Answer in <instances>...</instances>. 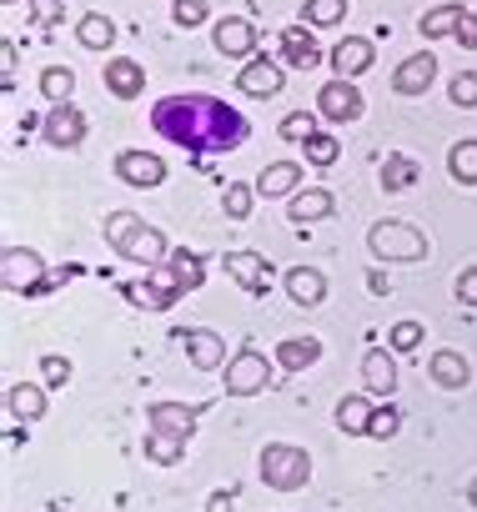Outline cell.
<instances>
[{"label":"cell","mask_w":477,"mask_h":512,"mask_svg":"<svg viewBox=\"0 0 477 512\" xmlns=\"http://www.w3.org/2000/svg\"><path fill=\"white\" fill-rule=\"evenodd\" d=\"M226 397H257V392H267V382H272V362L247 342L242 352H236L231 362H226Z\"/></svg>","instance_id":"52a82bcc"},{"label":"cell","mask_w":477,"mask_h":512,"mask_svg":"<svg viewBox=\"0 0 477 512\" xmlns=\"http://www.w3.org/2000/svg\"><path fill=\"white\" fill-rule=\"evenodd\" d=\"M106 91H111L116 101H136V96L146 91V66H141L136 56H111V61H106Z\"/></svg>","instance_id":"2e32d148"},{"label":"cell","mask_w":477,"mask_h":512,"mask_svg":"<svg viewBox=\"0 0 477 512\" xmlns=\"http://www.w3.org/2000/svg\"><path fill=\"white\" fill-rule=\"evenodd\" d=\"M417 176H422V166L412 161V156H387L382 161V191H412L417 186Z\"/></svg>","instance_id":"f1b7e54d"},{"label":"cell","mask_w":477,"mask_h":512,"mask_svg":"<svg viewBox=\"0 0 477 512\" xmlns=\"http://www.w3.org/2000/svg\"><path fill=\"white\" fill-rule=\"evenodd\" d=\"M447 96H452V106H462V111H472V106H477V71H462V76H452V86H447Z\"/></svg>","instance_id":"b9f144b4"},{"label":"cell","mask_w":477,"mask_h":512,"mask_svg":"<svg viewBox=\"0 0 477 512\" xmlns=\"http://www.w3.org/2000/svg\"><path fill=\"white\" fill-rule=\"evenodd\" d=\"M116 176L126 186H136V191H156L166 181V161L156 151H121L116 156Z\"/></svg>","instance_id":"7c38bea8"},{"label":"cell","mask_w":477,"mask_h":512,"mask_svg":"<svg viewBox=\"0 0 477 512\" xmlns=\"http://www.w3.org/2000/svg\"><path fill=\"white\" fill-rule=\"evenodd\" d=\"M332 211H337V201H332V191H322V186H307V191H297V196H292V206H287V216H292L297 226L327 221Z\"/></svg>","instance_id":"603a6c76"},{"label":"cell","mask_w":477,"mask_h":512,"mask_svg":"<svg viewBox=\"0 0 477 512\" xmlns=\"http://www.w3.org/2000/svg\"><path fill=\"white\" fill-rule=\"evenodd\" d=\"M51 512H66V507H51Z\"/></svg>","instance_id":"816d5d0a"},{"label":"cell","mask_w":477,"mask_h":512,"mask_svg":"<svg viewBox=\"0 0 477 512\" xmlns=\"http://www.w3.org/2000/svg\"><path fill=\"white\" fill-rule=\"evenodd\" d=\"M362 111H367L362 91H357L352 81H342V76H332V81L317 91V116H322V121H332V126L362 121Z\"/></svg>","instance_id":"30bf717a"},{"label":"cell","mask_w":477,"mask_h":512,"mask_svg":"<svg viewBox=\"0 0 477 512\" xmlns=\"http://www.w3.org/2000/svg\"><path fill=\"white\" fill-rule=\"evenodd\" d=\"M422 337H427V332H422V322H397V327L387 332V347H392V352H417V347H422Z\"/></svg>","instance_id":"60d3db41"},{"label":"cell","mask_w":477,"mask_h":512,"mask_svg":"<svg viewBox=\"0 0 477 512\" xmlns=\"http://www.w3.org/2000/svg\"><path fill=\"white\" fill-rule=\"evenodd\" d=\"M0 6H16V0H0Z\"/></svg>","instance_id":"f907efd6"},{"label":"cell","mask_w":477,"mask_h":512,"mask_svg":"<svg viewBox=\"0 0 477 512\" xmlns=\"http://www.w3.org/2000/svg\"><path fill=\"white\" fill-rule=\"evenodd\" d=\"M277 51H282V66H292V71H312V66L327 61V56L317 51V41H312L307 26H287L282 41H277Z\"/></svg>","instance_id":"e0dca14e"},{"label":"cell","mask_w":477,"mask_h":512,"mask_svg":"<svg viewBox=\"0 0 477 512\" xmlns=\"http://www.w3.org/2000/svg\"><path fill=\"white\" fill-rule=\"evenodd\" d=\"M337 156H342V141H337V136L317 131V136L307 141V161H312V166H332Z\"/></svg>","instance_id":"ab89813d"},{"label":"cell","mask_w":477,"mask_h":512,"mask_svg":"<svg viewBox=\"0 0 477 512\" xmlns=\"http://www.w3.org/2000/svg\"><path fill=\"white\" fill-rule=\"evenodd\" d=\"M71 91H76V71H66V66H46L41 71V96L56 106V101H71Z\"/></svg>","instance_id":"e575fe53"},{"label":"cell","mask_w":477,"mask_h":512,"mask_svg":"<svg viewBox=\"0 0 477 512\" xmlns=\"http://www.w3.org/2000/svg\"><path fill=\"white\" fill-rule=\"evenodd\" d=\"M427 377H432L437 387H447V392H457V387H467V377H472V367H467V357H462V352H452V347H442V352H432V362H427Z\"/></svg>","instance_id":"cb8c5ba5"},{"label":"cell","mask_w":477,"mask_h":512,"mask_svg":"<svg viewBox=\"0 0 477 512\" xmlns=\"http://www.w3.org/2000/svg\"><path fill=\"white\" fill-rule=\"evenodd\" d=\"M402 432V412L392 407V397L382 402V407H372V427H367V437H377V442H387V437H397Z\"/></svg>","instance_id":"8d00e7d4"},{"label":"cell","mask_w":477,"mask_h":512,"mask_svg":"<svg viewBox=\"0 0 477 512\" xmlns=\"http://www.w3.org/2000/svg\"><path fill=\"white\" fill-rule=\"evenodd\" d=\"M262 482L272 492H302L312 482V452L292 442H267L262 447Z\"/></svg>","instance_id":"3957f363"},{"label":"cell","mask_w":477,"mask_h":512,"mask_svg":"<svg viewBox=\"0 0 477 512\" xmlns=\"http://www.w3.org/2000/svg\"><path fill=\"white\" fill-rule=\"evenodd\" d=\"M126 297H131V307H146V312H166V307H176L191 287L181 282V272L171 267V262H161V267H151L146 272V282H131V287H121Z\"/></svg>","instance_id":"8992f818"},{"label":"cell","mask_w":477,"mask_h":512,"mask_svg":"<svg viewBox=\"0 0 477 512\" xmlns=\"http://www.w3.org/2000/svg\"><path fill=\"white\" fill-rule=\"evenodd\" d=\"M447 171L457 186H477V141H457L447 151Z\"/></svg>","instance_id":"1f68e13d"},{"label":"cell","mask_w":477,"mask_h":512,"mask_svg":"<svg viewBox=\"0 0 477 512\" xmlns=\"http://www.w3.org/2000/svg\"><path fill=\"white\" fill-rule=\"evenodd\" d=\"M337 427H342L347 437H367V427H372L367 397H342V402H337Z\"/></svg>","instance_id":"f546056e"},{"label":"cell","mask_w":477,"mask_h":512,"mask_svg":"<svg viewBox=\"0 0 477 512\" xmlns=\"http://www.w3.org/2000/svg\"><path fill=\"white\" fill-rule=\"evenodd\" d=\"M457 302H462V307H477V267L457 272Z\"/></svg>","instance_id":"f6af8a7d"},{"label":"cell","mask_w":477,"mask_h":512,"mask_svg":"<svg viewBox=\"0 0 477 512\" xmlns=\"http://www.w3.org/2000/svg\"><path fill=\"white\" fill-rule=\"evenodd\" d=\"M432 76H437V56H407L397 71H392V91L397 96H427V86H432Z\"/></svg>","instance_id":"d6986e66"},{"label":"cell","mask_w":477,"mask_h":512,"mask_svg":"<svg viewBox=\"0 0 477 512\" xmlns=\"http://www.w3.org/2000/svg\"><path fill=\"white\" fill-rule=\"evenodd\" d=\"M31 11H36L41 26H56V21L66 16V0H31Z\"/></svg>","instance_id":"ee69618b"},{"label":"cell","mask_w":477,"mask_h":512,"mask_svg":"<svg viewBox=\"0 0 477 512\" xmlns=\"http://www.w3.org/2000/svg\"><path fill=\"white\" fill-rule=\"evenodd\" d=\"M231 497H236V487H221V492H211V497H206V512H231Z\"/></svg>","instance_id":"7dc6e473"},{"label":"cell","mask_w":477,"mask_h":512,"mask_svg":"<svg viewBox=\"0 0 477 512\" xmlns=\"http://www.w3.org/2000/svg\"><path fill=\"white\" fill-rule=\"evenodd\" d=\"M367 287H372L377 297H387V277H382V272H372V277H367Z\"/></svg>","instance_id":"c3c4849f"},{"label":"cell","mask_w":477,"mask_h":512,"mask_svg":"<svg viewBox=\"0 0 477 512\" xmlns=\"http://www.w3.org/2000/svg\"><path fill=\"white\" fill-rule=\"evenodd\" d=\"M367 246H372L377 262H397V267L422 262V256H427V236H422L412 221H377V226L367 231Z\"/></svg>","instance_id":"277c9868"},{"label":"cell","mask_w":477,"mask_h":512,"mask_svg":"<svg viewBox=\"0 0 477 512\" xmlns=\"http://www.w3.org/2000/svg\"><path fill=\"white\" fill-rule=\"evenodd\" d=\"M206 407H186V402H151L146 407V427L151 432H171V437H186L191 442V432H196V417H201Z\"/></svg>","instance_id":"9a60e30c"},{"label":"cell","mask_w":477,"mask_h":512,"mask_svg":"<svg viewBox=\"0 0 477 512\" xmlns=\"http://www.w3.org/2000/svg\"><path fill=\"white\" fill-rule=\"evenodd\" d=\"M282 287H287V297H292L297 307H322V302H327V277H322L317 267H292V272L282 277Z\"/></svg>","instance_id":"7402d4cb"},{"label":"cell","mask_w":477,"mask_h":512,"mask_svg":"<svg viewBox=\"0 0 477 512\" xmlns=\"http://www.w3.org/2000/svg\"><path fill=\"white\" fill-rule=\"evenodd\" d=\"M467 502H472V507H477V477H472V482H467Z\"/></svg>","instance_id":"681fc988"},{"label":"cell","mask_w":477,"mask_h":512,"mask_svg":"<svg viewBox=\"0 0 477 512\" xmlns=\"http://www.w3.org/2000/svg\"><path fill=\"white\" fill-rule=\"evenodd\" d=\"M317 131H322V126H317V111H292V116H282V126H277V136H282V141H297V146H307Z\"/></svg>","instance_id":"d590c367"},{"label":"cell","mask_w":477,"mask_h":512,"mask_svg":"<svg viewBox=\"0 0 477 512\" xmlns=\"http://www.w3.org/2000/svg\"><path fill=\"white\" fill-rule=\"evenodd\" d=\"M211 41H216V51L231 56V61H252V51H257V26H252L247 16H226V21H216Z\"/></svg>","instance_id":"5bb4252c"},{"label":"cell","mask_w":477,"mask_h":512,"mask_svg":"<svg viewBox=\"0 0 477 512\" xmlns=\"http://www.w3.org/2000/svg\"><path fill=\"white\" fill-rule=\"evenodd\" d=\"M462 21H467V6L447 0V6H432V11L417 21V31H422V41H442V36H457Z\"/></svg>","instance_id":"d4e9b609"},{"label":"cell","mask_w":477,"mask_h":512,"mask_svg":"<svg viewBox=\"0 0 477 512\" xmlns=\"http://www.w3.org/2000/svg\"><path fill=\"white\" fill-rule=\"evenodd\" d=\"M166 262H171V267L181 272V282H186L191 292H196V287L206 282V262H201V256H196V251H171V256H166Z\"/></svg>","instance_id":"74e56055"},{"label":"cell","mask_w":477,"mask_h":512,"mask_svg":"<svg viewBox=\"0 0 477 512\" xmlns=\"http://www.w3.org/2000/svg\"><path fill=\"white\" fill-rule=\"evenodd\" d=\"M6 407H11L16 422H36V417H46V387H36V382H16V387L6 392Z\"/></svg>","instance_id":"4316f807"},{"label":"cell","mask_w":477,"mask_h":512,"mask_svg":"<svg viewBox=\"0 0 477 512\" xmlns=\"http://www.w3.org/2000/svg\"><path fill=\"white\" fill-rule=\"evenodd\" d=\"M362 382H367L372 397H392L397 392V362H392L387 347H367L362 352Z\"/></svg>","instance_id":"ffe728a7"},{"label":"cell","mask_w":477,"mask_h":512,"mask_svg":"<svg viewBox=\"0 0 477 512\" xmlns=\"http://www.w3.org/2000/svg\"><path fill=\"white\" fill-rule=\"evenodd\" d=\"M457 46H467V51H477V11H467V21L457 26Z\"/></svg>","instance_id":"bcb514c9"},{"label":"cell","mask_w":477,"mask_h":512,"mask_svg":"<svg viewBox=\"0 0 477 512\" xmlns=\"http://www.w3.org/2000/svg\"><path fill=\"white\" fill-rule=\"evenodd\" d=\"M176 337H181V347H186L196 372H216L226 362V337H216L211 327H181Z\"/></svg>","instance_id":"4fadbf2b"},{"label":"cell","mask_w":477,"mask_h":512,"mask_svg":"<svg viewBox=\"0 0 477 512\" xmlns=\"http://www.w3.org/2000/svg\"><path fill=\"white\" fill-rule=\"evenodd\" d=\"M151 131L166 136L171 146L191 151V156H221V151L247 146V136H252L242 111L226 106L221 96H206V91L161 96L151 106Z\"/></svg>","instance_id":"6da1fadb"},{"label":"cell","mask_w":477,"mask_h":512,"mask_svg":"<svg viewBox=\"0 0 477 512\" xmlns=\"http://www.w3.org/2000/svg\"><path fill=\"white\" fill-rule=\"evenodd\" d=\"M206 16H211V11H206V0H171V21H176L181 31H196Z\"/></svg>","instance_id":"f35d334b"},{"label":"cell","mask_w":477,"mask_h":512,"mask_svg":"<svg viewBox=\"0 0 477 512\" xmlns=\"http://www.w3.org/2000/svg\"><path fill=\"white\" fill-rule=\"evenodd\" d=\"M252 201H257V186H252V181H226L221 211H226L231 221H247V216H252Z\"/></svg>","instance_id":"d6a6232c"},{"label":"cell","mask_w":477,"mask_h":512,"mask_svg":"<svg viewBox=\"0 0 477 512\" xmlns=\"http://www.w3.org/2000/svg\"><path fill=\"white\" fill-rule=\"evenodd\" d=\"M221 262H226V277H231L236 287H242L247 297H267V292H272V282H277L272 262H267V256H257V251H226Z\"/></svg>","instance_id":"9c48e42d"},{"label":"cell","mask_w":477,"mask_h":512,"mask_svg":"<svg viewBox=\"0 0 477 512\" xmlns=\"http://www.w3.org/2000/svg\"><path fill=\"white\" fill-rule=\"evenodd\" d=\"M252 186H257V196H267V201H277V196H297V191H302V166H297V161H272Z\"/></svg>","instance_id":"44dd1931"},{"label":"cell","mask_w":477,"mask_h":512,"mask_svg":"<svg viewBox=\"0 0 477 512\" xmlns=\"http://www.w3.org/2000/svg\"><path fill=\"white\" fill-rule=\"evenodd\" d=\"M302 16H307L312 31H332V26H342V16H347V0H307Z\"/></svg>","instance_id":"836d02e7"},{"label":"cell","mask_w":477,"mask_h":512,"mask_svg":"<svg viewBox=\"0 0 477 512\" xmlns=\"http://www.w3.org/2000/svg\"><path fill=\"white\" fill-rule=\"evenodd\" d=\"M41 136H46V146H56V151H76V146L86 141V111H81L76 101H56V106L41 116Z\"/></svg>","instance_id":"ba28073f"},{"label":"cell","mask_w":477,"mask_h":512,"mask_svg":"<svg viewBox=\"0 0 477 512\" xmlns=\"http://www.w3.org/2000/svg\"><path fill=\"white\" fill-rule=\"evenodd\" d=\"M0 282H6L11 297H41L51 287L46 256L31 251V246H6V251H0Z\"/></svg>","instance_id":"5b68a950"},{"label":"cell","mask_w":477,"mask_h":512,"mask_svg":"<svg viewBox=\"0 0 477 512\" xmlns=\"http://www.w3.org/2000/svg\"><path fill=\"white\" fill-rule=\"evenodd\" d=\"M41 377H46V387H66V382L76 377V367H71L66 357H56V352H46V357H41Z\"/></svg>","instance_id":"7bdbcfd3"},{"label":"cell","mask_w":477,"mask_h":512,"mask_svg":"<svg viewBox=\"0 0 477 512\" xmlns=\"http://www.w3.org/2000/svg\"><path fill=\"white\" fill-rule=\"evenodd\" d=\"M146 457H151L156 467H176V462L186 457V437H171V432H151V427H146Z\"/></svg>","instance_id":"4dcf8cb0"},{"label":"cell","mask_w":477,"mask_h":512,"mask_svg":"<svg viewBox=\"0 0 477 512\" xmlns=\"http://www.w3.org/2000/svg\"><path fill=\"white\" fill-rule=\"evenodd\" d=\"M76 41L86 51H111L116 46V21L111 16H81L76 21Z\"/></svg>","instance_id":"83f0119b"},{"label":"cell","mask_w":477,"mask_h":512,"mask_svg":"<svg viewBox=\"0 0 477 512\" xmlns=\"http://www.w3.org/2000/svg\"><path fill=\"white\" fill-rule=\"evenodd\" d=\"M332 71L342 76V81H357L362 71H372V41H362V36H342L337 46H332Z\"/></svg>","instance_id":"ac0fdd59"},{"label":"cell","mask_w":477,"mask_h":512,"mask_svg":"<svg viewBox=\"0 0 477 512\" xmlns=\"http://www.w3.org/2000/svg\"><path fill=\"white\" fill-rule=\"evenodd\" d=\"M282 86H287V66L272 61V56H252V61L242 66V76H236V91H242V96H257V101L282 96Z\"/></svg>","instance_id":"8fae6325"},{"label":"cell","mask_w":477,"mask_h":512,"mask_svg":"<svg viewBox=\"0 0 477 512\" xmlns=\"http://www.w3.org/2000/svg\"><path fill=\"white\" fill-rule=\"evenodd\" d=\"M106 246L116 251V256H126V262H136V267H161L166 256H171V246H166V236L156 231V226H146V216H136V211H111L106 216Z\"/></svg>","instance_id":"7a4b0ae2"},{"label":"cell","mask_w":477,"mask_h":512,"mask_svg":"<svg viewBox=\"0 0 477 512\" xmlns=\"http://www.w3.org/2000/svg\"><path fill=\"white\" fill-rule=\"evenodd\" d=\"M317 357H322V342L317 337H282L277 342V367L282 372H307Z\"/></svg>","instance_id":"484cf974"}]
</instances>
